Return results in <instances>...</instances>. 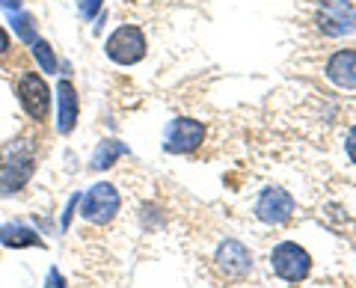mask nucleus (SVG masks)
I'll return each instance as SVG.
<instances>
[{
	"label": "nucleus",
	"mask_w": 356,
	"mask_h": 288,
	"mask_svg": "<svg viewBox=\"0 0 356 288\" xmlns=\"http://www.w3.org/2000/svg\"><path fill=\"white\" fill-rule=\"evenodd\" d=\"M122 154H128V149L122 146L119 140H104L102 146L95 149V154H92V170H107V167H113L116 158H122Z\"/></svg>",
	"instance_id": "13"
},
{
	"label": "nucleus",
	"mask_w": 356,
	"mask_h": 288,
	"mask_svg": "<svg viewBox=\"0 0 356 288\" xmlns=\"http://www.w3.org/2000/svg\"><path fill=\"white\" fill-rule=\"evenodd\" d=\"M0 243L13 250H24V247H44V241L36 235L33 229L21 226V223H6L0 229Z\"/></svg>",
	"instance_id": "12"
},
{
	"label": "nucleus",
	"mask_w": 356,
	"mask_h": 288,
	"mask_svg": "<svg viewBox=\"0 0 356 288\" xmlns=\"http://www.w3.org/2000/svg\"><path fill=\"white\" fill-rule=\"evenodd\" d=\"M33 163H36V158H33L30 149H24V146L9 149L6 161L0 163V193L21 191V187L33 179Z\"/></svg>",
	"instance_id": "5"
},
{
	"label": "nucleus",
	"mask_w": 356,
	"mask_h": 288,
	"mask_svg": "<svg viewBox=\"0 0 356 288\" xmlns=\"http://www.w3.org/2000/svg\"><path fill=\"white\" fill-rule=\"evenodd\" d=\"M77 113H81V98L72 81L57 83V131L60 134H72L77 125Z\"/></svg>",
	"instance_id": "10"
},
{
	"label": "nucleus",
	"mask_w": 356,
	"mask_h": 288,
	"mask_svg": "<svg viewBox=\"0 0 356 288\" xmlns=\"http://www.w3.org/2000/svg\"><path fill=\"white\" fill-rule=\"evenodd\" d=\"M81 202V217L86 220V223L92 226H107L110 220H113L119 214V205H122V196L113 184H95L92 191H86L83 199H77Z\"/></svg>",
	"instance_id": "1"
},
{
	"label": "nucleus",
	"mask_w": 356,
	"mask_h": 288,
	"mask_svg": "<svg viewBox=\"0 0 356 288\" xmlns=\"http://www.w3.org/2000/svg\"><path fill=\"white\" fill-rule=\"evenodd\" d=\"M270 264H273V271L276 276H282V280L288 282H303L309 271H312V256L300 247V243L294 241H282V243H276L273 253H270Z\"/></svg>",
	"instance_id": "2"
},
{
	"label": "nucleus",
	"mask_w": 356,
	"mask_h": 288,
	"mask_svg": "<svg viewBox=\"0 0 356 288\" xmlns=\"http://www.w3.org/2000/svg\"><path fill=\"white\" fill-rule=\"evenodd\" d=\"M18 102L21 107H24V113L30 119H36L42 122L44 116H48V110H51V90H48V83L42 81L39 74H24L18 81Z\"/></svg>",
	"instance_id": "8"
},
{
	"label": "nucleus",
	"mask_w": 356,
	"mask_h": 288,
	"mask_svg": "<svg viewBox=\"0 0 356 288\" xmlns=\"http://www.w3.org/2000/svg\"><path fill=\"white\" fill-rule=\"evenodd\" d=\"M13 30H15V36L21 42H27V45L36 42V18H33L30 13H15L13 15Z\"/></svg>",
	"instance_id": "14"
},
{
	"label": "nucleus",
	"mask_w": 356,
	"mask_h": 288,
	"mask_svg": "<svg viewBox=\"0 0 356 288\" xmlns=\"http://www.w3.org/2000/svg\"><path fill=\"white\" fill-rule=\"evenodd\" d=\"M107 57L119 63V65H134V63H140L143 57H146V36H143V30L140 27H119L113 36L107 39Z\"/></svg>",
	"instance_id": "4"
},
{
	"label": "nucleus",
	"mask_w": 356,
	"mask_h": 288,
	"mask_svg": "<svg viewBox=\"0 0 356 288\" xmlns=\"http://www.w3.org/2000/svg\"><path fill=\"white\" fill-rule=\"evenodd\" d=\"M44 288H65V280H63V273L57 268H51L48 276H44Z\"/></svg>",
	"instance_id": "16"
},
{
	"label": "nucleus",
	"mask_w": 356,
	"mask_h": 288,
	"mask_svg": "<svg viewBox=\"0 0 356 288\" xmlns=\"http://www.w3.org/2000/svg\"><path fill=\"white\" fill-rule=\"evenodd\" d=\"M98 9H102V0H83V3H81V15L83 18H92Z\"/></svg>",
	"instance_id": "17"
},
{
	"label": "nucleus",
	"mask_w": 356,
	"mask_h": 288,
	"mask_svg": "<svg viewBox=\"0 0 356 288\" xmlns=\"http://www.w3.org/2000/svg\"><path fill=\"white\" fill-rule=\"evenodd\" d=\"M214 268H217V273L222 276V280L238 282L252 271V253L243 247L241 241L226 238L214 253Z\"/></svg>",
	"instance_id": "3"
},
{
	"label": "nucleus",
	"mask_w": 356,
	"mask_h": 288,
	"mask_svg": "<svg viewBox=\"0 0 356 288\" xmlns=\"http://www.w3.org/2000/svg\"><path fill=\"white\" fill-rule=\"evenodd\" d=\"M318 30L324 36H348L356 30V9L350 6V0H324L318 9Z\"/></svg>",
	"instance_id": "6"
},
{
	"label": "nucleus",
	"mask_w": 356,
	"mask_h": 288,
	"mask_svg": "<svg viewBox=\"0 0 356 288\" xmlns=\"http://www.w3.org/2000/svg\"><path fill=\"white\" fill-rule=\"evenodd\" d=\"M6 51H9V33H6L3 27H0V57H3Z\"/></svg>",
	"instance_id": "19"
},
{
	"label": "nucleus",
	"mask_w": 356,
	"mask_h": 288,
	"mask_svg": "<svg viewBox=\"0 0 356 288\" xmlns=\"http://www.w3.org/2000/svg\"><path fill=\"white\" fill-rule=\"evenodd\" d=\"M327 77L341 90H356V51H339L327 63Z\"/></svg>",
	"instance_id": "11"
},
{
	"label": "nucleus",
	"mask_w": 356,
	"mask_h": 288,
	"mask_svg": "<svg viewBox=\"0 0 356 288\" xmlns=\"http://www.w3.org/2000/svg\"><path fill=\"white\" fill-rule=\"evenodd\" d=\"M33 57H36V63L42 65V72H48V74L57 72V57H54V48L48 42H42V39L33 42Z\"/></svg>",
	"instance_id": "15"
},
{
	"label": "nucleus",
	"mask_w": 356,
	"mask_h": 288,
	"mask_svg": "<svg viewBox=\"0 0 356 288\" xmlns=\"http://www.w3.org/2000/svg\"><path fill=\"white\" fill-rule=\"evenodd\" d=\"M255 214H259V220L267 226H282L294 214V199L288 191H282V187H267L259 196V202H255Z\"/></svg>",
	"instance_id": "9"
},
{
	"label": "nucleus",
	"mask_w": 356,
	"mask_h": 288,
	"mask_svg": "<svg viewBox=\"0 0 356 288\" xmlns=\"http://www.w3.org/2000/svg\"><path fill=\"white\" fill-rule=\"evenodd\" d=\"M3 6H6V9H15V13H18V6H21V0H3Z\"/></svg>",
	"instance_id": "20"
},
{
	"label": "nucleus",
	"mask_w": 356,
	"mask_h": 288,
	"mask_svg": "<svg viewBox=\"0 0 356 288\" xmlns=\"http://www.w3.org/2000/svg\"><path fill=\"white\" fill-rule=\"evenodd\" d=\"M205 140V125L199 119H172L170 128H166V152L172 154H191L202 146Z\"/></svg>",
	"instance_id": "7"
},
{
	"label": "nucleus",
	"mask_w": 356,
	"mask_h": 288,
	"mask_svg": "<svg viewBox=\"0 0 356 288\" xmlns=\"http://www.w3.org/2000/svg\"><path fill=\"white\" fill-rule=\"evenodd\" d=\"M348 154H350V161L356 163V128H350V134H348Z\"/></svg>",
	"instance_id": "18"
}]
</instances>
